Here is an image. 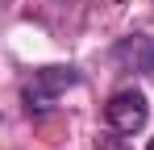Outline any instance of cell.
I'll list each match as a JSON object with an SVG mask.
<instances>
[{"label":"cell","mask_w":154,"mask_h":150,"mask_svg":"<svg viewBox=\"0 0 154 150\" xmlns=\"http://www.w3.org/2000/svg\"><path fill=\"white\" fill-rule=\"evenodd\" d=\"M75 83H79V71H75V67H38V71L21 83L25 108L33 113V117H42V113L54 108V100L63 96L67 88H75Z\"/></svg>","instance_id":"6da1fadb"},{"label":"cell","mask_w":154,"mask_h":150,"mask_svg":"<svg viewBox=\"0 0 154 150\" xmlns=\"http://www.w3.org/2000/svg\"><path fill=\"white\" fill-rule=\"evenodd\" d=\"M104 121H108V129H117V133H142L146 121H150L146 92H137V88L117 92V96L104 104Z\"/></svg>","instance_id":"7a4b0ae2"},{"label":"cell","mask_w":154,"mask_h":150,"mask_svg":"<svg viewBox=\"0 0 154 150\" xmlns=\"http://www.w3.org/2000/svg\"><path fill=\"white\" fill-rule=\"evenodd\" d=\"M112 63L133 75H154V38L150 33H129L112 46Z\"/></svg>","instance_id":"3957f363"},{"label":"cell","mask_w":154,"mask_h":150,"mask_svg":"<svg viewBox=\"0 0 154 150\" xmlns=\"http://www.w3.org/2000/svg\"><path fill=\"white\" fill-rule=\"evenodd\" d=\"M96 150H133L129 146V133H117V129H108L96 138Z\"/></svg>","instance_id":"277c9868"},{"label":"cell","mask_w":154,"mask_h":150,"mask_svg":"<svg viewBox=\"0 0 154 150\" xmlns=\"http://www.w3.org/2000/svg\"><path fill=\"white\" fill-rule=\"evenodd\" d=\"M146 150H154V138H150V146H146Z\"/></svg>","instance_id":"5b68a950"}]
</instances>
